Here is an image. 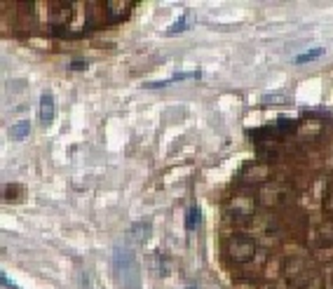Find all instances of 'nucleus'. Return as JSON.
<instances>
[{"instance_id":"obj_6","label":"nucleus","mask_w":333,"mask_h":289,"mask_svg":"<svg viewBox=\"0 0 333 289\" xmlns=\"http://www.w3.org/2000/svg\"><path fill=\"white\" fill-rule=\"evenodd\" d=\"M319 54H322V50L317 47V50H312V52H305V54H301V57H298L296 61H298V64H303V61H310V59H314V57H319Z\"/></svg>"},{"instance_id":"obj_10","label":"nucleus","mask_w":333,"mask_h":289,"mask_svg":"<svg viewBox=\"0 0 333 289\" xmlns=\"http://www.w3.org/2000/svg\"><path fill=\"white\" fill-rule=\"evenodd\" d=\"M2 282H5V287H7V289H14V282H10V280H7V275H2Z\"/></svg>"},{"instance_id":"obj_9","label":"nucleus","mask_w":333,"mask_h":289,"mask_svg":"<svg viewBox=\"0 0 333 289\" xmlns=\"http://www.w3.org/2000/svg\"><path fill=\"white\" fill-rule=\"evenodd\" d=\"M71 68H73V71H82V68H87V61H73Z\"/></svg>"},{"instance_id":"obj_1","label":"nucleus","mask_w":333,"mask_h":289,"mask_svg":"<svg viewBox=\"0 0 333 289\" xmlns=\"http://www.w3.org/2000/svg\"><path fill=\"white\" fill-rule=\"evenodd\" d=\"M223 254L230 266H244L256 254V240L247 233H232L223 242Z\"/></svg>"},{"instance_id":"obj_3","label":"nucleus","mask_w":333,"mask_h":289,"mask_svg":"<svg viewBox=\"0 0 333 289\" xmlns=\"http://www.w3.org/2000/svg\"><path fill=\"white\" fill-rule=\"evenodd\" d=\"M52 120H54V96L50 92H45L40 96V122L50 125Z\"/></svg>"},{"instance_id":"obj_2","label":"nucleus","mask_w":333,"mask_h":289,"mask_svg":"<svg viewBox=\"0 0 333 289\" xmlns=\"http://www.w3.org/2000/svg\"><path fill=\"white\" fill-rule=\"evenodd\" d=\"M103 7H106V17L108 22H125L131 10H134V2H122V0H110V2H103Z\"/></svg>"},{"instance_id":"obj_8","label":"nucleus","mask_w":333,"mask_h":289,"mask_svg":"<svg viewBox=\"0 0 333 289\" xmlns=\"http://www.w3.org/2000/svg\"><path fill=\"white\" fill-rule=\"evenodd\" d=\"M185 26H188V24H185V17H183V19H179V24H174L172 29H169V33H179V31H183Z\"/></svg>"},{"instance_id":"obj_4","label":"nucleus","mask_w":333,"mask_h":289,"mask_svg":"<svg viewBox=\"0 0 333 289\" xmlns=\"http://www.w3.org/2000/svg\"><path fill=\"white\" fill-rule=\"evenodd\" d=\"M28 132H31V125L22 120V122H14V125L10 127V137H12V139H17V141H22Z\"/></svg>"},{"instance_id":"obj_7","label":"nucleus","mask_w":333,"mask_h":289,"mask_svg":"<svg viewBox=\"0 0 333 289\" xmlns=\"http://www.w3.org/2000/svg\"><path fill=\"white\" fill-rule=\"evenodd\" d=\"M17 191H19V186H5V200L10 202L17 198Z\"/></svg>"},{"instance_id":"obj_5","label":"nucleus","mask_w":333,"mask_h":289,"mask_svg":"<svg viewBox=\"0 0 333 289\" xmlns=\"http://www.w3.org/2000/svg\"><path fill=\"white\" fill-rule=\"evenodd\" d=\"M197 226H200V207L193 204V207L188 209V216H185V228H188V231H195Z\"/></svg>"}]
</instances>
